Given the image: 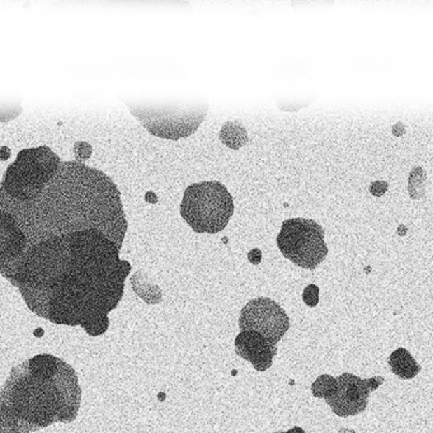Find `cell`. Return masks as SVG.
Wrapping results in <instances>:
<instances>
[{
  "mask_svg": "<svg viewBox=\"0 0 433 433\" xmlns=\"http://www.w3.org/2000/svg\"><path fill=\"white\" fill-rule=\"evenodd\" d=\"M233 214L234 201L223 183H193L184 191L181 215L196 233H220L228 226Z\"/></svg>",
  "mask_w": 433,
  "mask_h": 433,
  "instance_id": "obj_3",
  "label": "cell"
},
{
  "mask_svg": "<svg viewBox=\"0 0 433 433\" xmlns=\"http://www.w3.org/2000/svg\"><path fill=\"white\" fill-rule=\"evenodd\" d=\"M408 187H409V193H411L412 198L420 200V198L425 196L427 187L426 170H423L422 167L414 168L411 172V174H409Z\"/></svg>",
  "mask_w": 433,
  "mask_h": 433,
  "instance_id": "obj_12",
  "label": "cell"
},
{
  "mask_svg": "<svg viewBox=\"0 0 433 433\" xmlns=\"http://www.w3.org/2000/svg\"><path fill=\"white\" fill-rule=\"evenodd\" d=\"M322 225L312 219L284 220L277 235L278 249L284 258L305 270H315L328 254Z\"/></svg>",
  "mask_w": 433,
  "mask_h": 433,
  "instance_id": "obj_5",
  "label": "cell"
},
{
  "mask_svg": "<svg viewBox=\"0 0 433 433\" xmlns=\"http://www.w3.org/2000/svg\"><path fill=\"white\" fill-rule=\"evenodd\" d=\"M303 301L310 308L318 305L319 287L317 284H309L305 287L304 292H303Z\"/></svg>",
  "mask_w": 433,
  "mask_h": 433,
  "instance_id": "obj_15",
  "label": "cell"
},
{
  "mask_svg": "<svg viewBox=\"0 0 433 433\" xmlns=\"http://www.w3.org/2000/svg\"><path fill=\"white\" fill-rule=\"evenodd\" d=\"M0 404L17 422L20 433L76 420L81 389L74 369L48 353L15 366L0 389Z\"/></svg>",
  "mask_w": 433,
  "mask_h": 433,
  "instance_id": "obj_2",
  "label": "cell"
},
{
  "mask_svg": "<svg viewBox=\"0 0 433 433\" xmlns=\"http://www.w3.org/2000/svg\"><path fill=\"white\" fill-rule=\"evenodd\" d=\"M126 231L115 183L81 163H61L26 200L0 187V273L55 324L107 332L131 271L120 259Z\"/></svg>",
  "mask_w": 433,
  "mask_h": 433,
  "instance_id": "obj_1",
  "label": "cell"
},
{
  "mask_svg": "<svg viewBox=\"0 0 433 433\" xmlns=\"http://www.w3.org/2000/svg\"><path fill=\"white\" fill-rule=\"evenodd\" d=\"M238 324L240 331L259 333L272 345H276L291 327L284 308L270 298H257L248 301L240 310Z\"/></svg>",
  "mask_w": 433,
  "mask_h": 433,
  "instance_id": "obj_6",
  "label": "cell"
},
{
  "mask_svg": "<svg viewBox=\"0 0 433 433\" xmlns=\"http://www.w3.org/2000/svg\"><path fill=\"white\" fill-rule=\"evenodd\" d=\"M59 156L48 146L22 150L8 167L0 187L9 196L26 200L34 196L55 176L60 167Z\"/></svg>",
  "mask_w": 433,
  "mask_h": 433,
  "instance_id": "obj_4",
  "label": "cell"
},
{
  "mask_svg": "<svg viewBox=\"0 0 433 433\" xmlns=\"http://www.w3.org/2000/svg\"><path fill=\"white\" fill-rule=\"evenodd\" d=\"M209 106L202 109H164L160 112H150L148 115L137 116V120L153 135L163 139L179 140L195 134L207 116Z\"/></svg>",
  "mask_w": 433,
  "mask_h": 433,
  "instance_id": "obj_7",
  "label": "cell"
},
{
  "mask_svg": "<svg viewBox=\"0 0 433 433\" xmlns=\"http://www.w3.org/2000/svg\"><path fill=\"white\" fill-rule=\"evenodd\" d=\"M387 190V183L383 182V181H376L371 184L370 187V192L373 193V196L380 197L383 196Z\"/></svg>",
  "mask_w": 433,
  "mask_h": 433,
  "instance_id": "obj_16",
  "label": "cell"
},
{
  "mask_svg": "<svg viewBox=\"0 0 433 433\" xmlns=\"http://www.w3.org/2000/svg\"><path fill=\"white\" fill-rule=\"evenodd\" d=\"M337 387V380L331 375H320L318 379L312 383V393L315 398L327 399L329 398Z\"/></svg>",
  "mask_w": 433,
  "mask_h": 433,
  "instance_id": "obj_13",
  "label": "cell"
},
{
  "mask_svg": "<svg viewBox=\"0 0 433 433\" xmlns=\"http://www.w3.org/2000/svg\"><path fill=\"white\" fill-rule=\"evenodd\" d=\"M389 366L392 373H395L398 378L403 380H412L420 373L422 367L414 359L413 356L406 348H397L389 356Z\"/></svg>",
  "mask_w": 433,
  "mask_h": 433,
  "instance_id": "obj_10",
  "label": "cell"
},
{
  "mask_svg": "<svg viewBox=\"0 0 433 433\" xmlns=\"http://www.w3.org/2000/svg\"><path fill=\"white\" fill-rule=\"evenodd\" d=\"M234 345L238 356L251 362L261 373L271 369L273 359L277 355V345H272L259 333L253 331H240L235 337Z\"/></svg>",
  "mask_w": 433,
  "mask_h": 433,
  "instance_id": "obj_9",
  "label": "cell"
},
{
  "mask_svg": "<svg viewBox=\"0 0 433 433\" xmlns=\"http://www.w3.org/2000/svg\"><path fill=\"white\" fill-rule=\"evenodd\" d=\"M219 136L224 145L233 150H239L248 142V132L243 123L237 120L225 122Z\"/></svg>",
  "mask_w": 433,
  "mask_h": 433,
  "instance_id": "obj_11",
  "label": "cell"
},
{
  "mask_svg": "<svg viewBox=\"0 0 433 433\" xmlns=\"http://www.w3.org/2000/svg\"><path fill=\"white\" fill-rule=\"evenodd\" d=\"M284 433H306L304 429L301 428V427H292L291 429H289V431H286Z\"/></svg>",
  "mask_w": 433,
  "mask_h": 433,
  "instance_id": "obj_17",
  "label": "cell"
},
{
  "mask_svg": "<svg viewBox=\"0 0 433 433\" xmlns=\"http://www.w3.org/2000/svg\"><path fill=\"white\" fill-rule=\"evenodd\" d=\"M336 380L337 387L325 401L331 406L333 413L342 418L365 412L370 394L385 381L383 376L364 380L350 373H342Z\"/></svg>",
  "mask_w": 433,
  "mask_h": 433,
  "instance_id": "obj_8",
  "label": "cell"
},
{
  "mask_svg": "<svg viewBox=\"0 0 433 433\" xmlns=\"http://www.w3.org/2000/svg\"><path fill=\"white\" fill-rule=\"evenodd\" d=\"M0 433H20L17 422L1 404H0Z\"/></svg>",
  "mask_w": 433,
  "mask_h": 433,
  "instance_id": "obj_14",
  "label": "cell"
}]
</instances>
